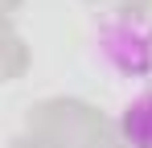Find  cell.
Wrapping results in <instances>:
<instances>
[{
	"instance_id": "obj_2",
	"label": "cell",
	"mask_w": 152,
	"mask_h": 148,
	"mask_svg": "<svg viewBox=\"0 0 152 148\" xmlns=\"http://www.w3.org/2000/svg\"><path fill=\"white\" fill-rule=\"evenodd\" d=\"M119 132L127 148H152V91H140L119 111Z\"/></svg>"
},
{
	"instance_id": "obj_1",
	"label": "cell",
	"mask_w": 152,
	"mask_h": 148,
	"mask_svg": "<svg viewBox=\"0 0 152 148\" xmlns=\"http://www.w3.org/2000/svg\"><path fill=\"white\" fill-rule=\"evenodd\" d=\"M99 58L119 78L152 74V25L140 17H111L99 29Z\"/></svg>"
}]
</instances>
